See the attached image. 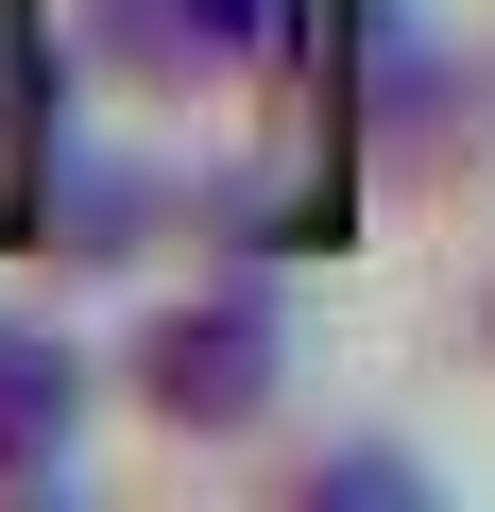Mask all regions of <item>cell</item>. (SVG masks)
Here are the masks:
<instances>
[{"label":"cell","instance_id":"6da1fadb","mask_svg":"<svg viewBox=\"0 0 495 512\" xmlns=\"http://www.w3.org/2000/svg\"><path fill=\"white\" fill-rule=\"evenodd\" d=\"M103 376H120V427L171 444V461H257L291 410H308V291L274 256H188L154 274L120 325H103Z\"/></svg>","mask_w":495,"mask_h":512},{"label":"cell","instance_id":"7a4b0ae2","mask_svg":"<svg viewBox=\"0 0 495 512\" xmlns=\"http://www.w3.org/2000/svg\"><path fill=\"white\" fill-rule=\"evenodd\" d=\"M52 69L154 137H205L308 69V0H52Z\"/></svg>","mask_w":495,"mask_h":512},{"label":"cell","instance_id":"3957f363","mask_svg":"<svg viewBox=\"0 0 495 512\" xmlns=\"http://www.w3.org/2000/svg\"><path fill=\"white\" fill-rule=\"evenodd\" d=\"M171 222H188V171H171V154L52 120V137H35V188H18V239H0V256H35L52 291H120Z\"/></svg>","mask_w":495,"mask_h":512},{"label":"cell","instance_id":"277c9868","mask_svg":"<svg viewBox=\"0 0 495 512\" xmlns=\"http://www.w3.org/2000/svg\"><path fill=\"white\" fill-rule=\"evenodd\" d=\"M120 427V376L69 308H0V495H69L86 444Z\"/></svg>","mask_w":495,"mask_h":512},{"label":"cell","instance_id":"5b68a950","mask_svg":"<svg viewBox=\"0 0 495 512\" xmlns=\"http://www.w3.org/2000/svg\"><path fill=\"white\" fill-rule=\"evenodd\" d=\"M257 461H274V495H308V512H325V495H376V512H427V495H444V461L393 444V427H308V444L274 427Z\"/></svg>","mask_w":495,"mask_h":512}]
</instances>
